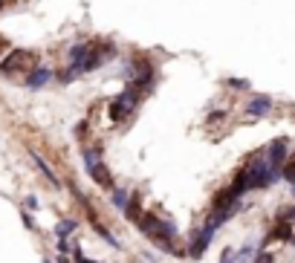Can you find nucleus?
<instances>
[{
	"label": "nucleus",
	"mask_w": 295,
	"mask_h": 263,
	"mask_svg": "<svg viewBox=\"0 0 295 263\" xmlns=\"http://www.w3.org/2000/svg\"><path fill=\"white\" fill-rule=\"evenodd\" d=\"M44 263H49V261H44Z\"/></svg>",
	"instance_id": "19"
},
{
	"label": "nucleus",
	"mask_w": 295,
	"mask_h": 263,
	"mask_svg": "<svg viewBox=\"0 0 295 263\" xmlns=\"http://www.w3.org/2000/svg\"><path fill=\"white\" fill-rule=\"evenodd\" d=\"M220 263H237V255H234V249H223V255H220Z\"/></svg>",
	"instance_id": "13"
},
{
	"label": "nucleus",
	"mask_w": 295,
	"mask_h": 263,
	"mask_svg": "<svg viewBox=\"0 0 295 263\" xmlns=\"http://www.w3.org/2000/svg\"><path fill=\"white\" fill-rule=\"evenodd\" d=\"M38 55L29 50H12L6 55V61L0 64V75H12V72H20V69H32Z\"/></svg>",
	"instance_id": "3"
},
{
	"label": "nucleus",
	"mask_w": 295,
	"mask_h": 263,
	"mask_svg": "<svg viewBox=\"0 0 295 263\" xmlns=\"http://www.w3.org/2000/svg\"><path fill=\"white\" fill-rule=\"evenodd\" d=\"M29 153H32V162L38 165V171H41V174H44V177H47V180L52 182V185H55V188H58V185H61V182H58V177H55V171H52V168H49V165L44 162V159H41V156H38V153H35V150H29Z\"/></svg>",
	"instance_id": "9"
},
{
	"label": "nucleus",
	"mask_w": 295,
	"mask_h": 263,
	"mask_svg": "<svg viewBox=\"0 0 295 263\" xmlns=\"http://www.w3.org/2000/svg\"><path fill=\"white\" fill-rule=\"evenodd\" d=\"M223 116H226V113H223V110H217V113H212V116H209V122H220Z\"/></svg>",
	"instance_id": "16"
},
{
	"label": "nucleus",
	"mask_w": 295,
	"mask_h": 263,
	"mask_svg": "<svg viewBox=\"0 0 295 263\" xmlns=\"http://www.w3.org/2000/svg\"><path fill=\"white\" fill-rule=\"evenodd\" d=\"M290 243H293V246H295V234H293V240H290Z\"/></svg>",
	"instance_id": "17"
},
{
	"label": "nucleus",
	"mask_w": 295,
	"mask_h": 263,
	"mask_svg": "<svg viewBox=\"0 0 295 263\" xmlns=\"http://www.w3.org/2000/svg\"><path fill=\"white\" fill-rule=\"evenodd\" d=\"M0 9H3V0H0Z\"/></svg>",
	"instance_id": "18"
},
{
	"label": "nucleus",
	"mask_w": 295,
	"mask_h": 263,
	"mask_svg": "<svg viewBox=\"0 0 295 263\" xmlns=\"http://www.w3.org/2000/svg\"><path fill=\"white\" fill-rule=\"evenodd\" d=\"M142 99V93L131 84V90H125L122 96H116L113 104H110V122H125L131 119V113L136 110V101Z\"/></svg>",
	"instance_id": "2"
},
{
	"label": "nucleus",
	"mask_w": 295,
	"mask_h": 263,
	"mask_svg": "<svg viewBox=\"0 0 295 263\" xmlns=\"http://www.w3.org/2000/svg\"><path fill=\"white\" fill-rule=\"evenodd\" d=\"M47 81H52V69H47V66H38V69H32V72H29V78H26V84H29L32 90L44 87Z\"/></svg>",
	"instance_id": "8"
},
{
	"label": "nucleus",
	"mask_w": 295,
	"mask_h": 263,
	"mask_svg": "<svg viewBox=\"0 0 295 263\" xmlns=\"http://www.w3.org/2000/svg\"><path fill=\"white\" fill-rule=\"evenodd\" d=\"M269 110H272V99H269V96H255V99L249 101V107H246V113L252 116V119L266 116Z\"/></svg>",
	"instance_id": "7"
},
{
	"label": "nucleus",
	"mask_w": 295,
	"mask_h": 263,
	"mask_svg": "<svg viewBox=\"0 0 295 263\" xmlns=\"http://www.w3.org/2000/svg\"><path fill=\"white\" fill-rule=\"evenodd\" d=\"M75 263H96V261H87V258H84L81 252H78V249H75Z\"/></svg>",
	"instance_id": "15"
},
{
	"label": "nucleus",
	"mask_w": 295,
	"mask_h": 263,
	"mask_svg": "<svg viewBox=\"0 0 295 263\" xmlns=\"http://www.w3.org/2000/svg\"><path fill=\"white\" fill-rule=\"evenodd\" d=\"M125 217H128L131 223H139V217H142V208H139V199H136V194H133L131 202H128V208H125Z\"/></svg>",
	"instance_id": "10"
},
{
	"label": "nucleus",
	"mask_w": 295,
	"mask_h": 263,
	"mask_svg": "<svg viewBox=\"0 0 295 263\" xmlns=\"http://www.w3.org/2000/svg\"><path fill=\"white\" fill-rule=\"evenodd\" d=\"M70 231H75V220H61V223L55 226L58 240H67V237H70Z\"/></svg>",
	"instance_id": "12"
},
{
	"label": "nucleus",
	"mask_w": 295,
	"mask_h": 263,
	"mask_svg": "<svg viewBox=\"0 0 295 263\" xmlns=\"http://www.w3.org/2000/svg\"><path fill=\"white\" fill-rule=\"evenodd\" d=\"M255 263H275V255H272V252H261V255L255 258Z\"/></svg>",
	"instance_id": "14"
},
{
	"label": "nucleus",
	"mask_w": 295,
	"mask_h": 263,
	"mask_svg": "<svg viewBox=\"0 0 295 263\" xmlns=\"http://www.w3.org/2000/svg\"><path fill=\"white\" fill-rule=\"evenodd\" d=\"M293 234H295V223H290V220H275V226L269 231L266 243H269V240H293Z\"/></svg>",
	"instance_id": "6"
},
{
	"label": "nucleus",
	"mask_w": 295,
	"mask_h": 263,
	"mask_svg": "<svg viewBox=\"0 0 295 263\" xmlns=\"http://www.w3.org/2000/svg\"><path fill=\"white\" fill-rule=\"evenodd\" d=\"M113 202H116V208H119V211H125V208H128V202H131V194H128L125 188H113Z\"/></svg>",
	"instance_id": "11"
},
{
	"label": "nucleus",
	"mask_w": 295,
	"mask_h": 263,
	"mask_svg": "<svg viewBox=\"0 0 295 263\" xmlns=\"http://www.w3.org/2000/svg\"><path fill=\"white\" fill-rule=\"evenodd\" d=\"M214 231H217V226H214V223H209V220H206V226H203L200 231H194V237H191V246H188V258H191V261L203 258V252L212 246Z\"/></svg>",
	"instance_id": "4"
},
{
	"label": "nucleus",
	"mask_w": 295,
	"mask_h": 263,
	"mask_svg": "<svg viewBox=\"0 0 295 263\" xmlns=\"http://www.w3.org/2000/svg\"><path fill=\"white\" fill-rule=\"evenodd\" d=\"M287 150H290V142H287V139H275V142H269V148H266V159L272 162V168H284V162H287Z\"/></svg>",
	"instance_id": "5"
},
{
	"label": "nucleus",
	"mask_w": 295,
	"mask_h": 263,
	"mask_svg": "<svg viewBox=\"0 0 295 263\" xmlns=\"http://www.w3.org/2000/svg\"><path fill=\"white\" fill-rule=\"evenodd\" d=\"M84 162H87V174H90V180L101 185L104 191H113V177H110V171H107V165L101 162V148H87L84 150Z\"/></svg>",
	"instance_id": "1"
}]
</instances>
